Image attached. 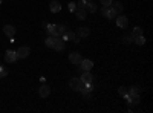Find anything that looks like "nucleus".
I'll list each match as a JSON object with an SVG mask.
<instances>
[{
  "instance_id": "obj_1",
  "label": "nucleus",
  "mask_w": 153,
  "mask_h": 113,
  "mask_svg": "<svg viewBox=\"0 0 153 113\" xmlns=\"http://www.w3.org/2000/svg\"><path fill=\"white\" fill-rule=\"evenodd\" d=\"M117 16H118V12L113 9L112 5H109V6H103V17H106L107 20H112V18H115Z\"/></svg>"
},
{
  "instance_id": "obj_2",
  "label": "nucleus",
  "mask_w": 153,
  "mask_h": 113,
  "mask_svg": "<svg viewBox=\"0 0 153 113\" xmlns=\"http://www.w3.org/2000/svg\"><path fill=\"white\" fill-rule=\"evenodd\" d=\"M69 86H71V89L72 90H75V92H80L81 89H83V81H81V78H71V81H69Z\"/></svg>"
},
{
  "instance_id": "obj_3",
  "label": "nucleus",
  "mask_w": 153,
  "mask_h": 113,
  "mask_svg": "<svg viewBox=\"0 0 153 113\" xmlns=\"http://www.w3.org/2000/svg\"><path fill=\"white\" fill-rule=\"evenodd\" d=\"M46 31H48L49 35H52V37H61V31L58 28V24H48Z\"/></svg>"
},
{
  "instance_id": "obj_4",
  "label": "nucleus",
  "mask_w": 153,
  "mask_h": 113,
  "mask_svg": "<svg viewBox=\"0 0 153 113\" xmlns=\"http://www.w3.org/2000/svg\"><path fill=\"white\" fill-rule=\"evenodd\" d=\"M115 18H117V26H118L120 29H126L127 26H129V18H127V17H124V16H120V14H118Z\"/></svg>"
},
{
  "instance_id": "obj_5",
  "label": "nucleus",
  "mask_w": 153,
  "mask_h": 113,
  "mask_svg": "<svg viewBox=\"0 0 153 113\" xmlns=\"http://www.w3.org/2000/svg\"><path fill=\"white\" fill-rule=\"evenodd\" d=\"M16 52H17V58H22L23 60V58H28V55L31 54V49L28 46H22V47L17 49Z\"/></svg>"
},
{
  "instance_id": "obj_6",
  "label": "nucleus",
  "mask_w": 153,
  "mask_h": 113,
  "mask_svg": "<svg viewBox=\"0 0 153 113\" xmlns=\"http://www.w3.org/2000/svg\"><path fill=\"white\" fill-rule=\"evenodd\" d=\"M78 66L81 67L83 72H89V70H92L94 63H92V60H81V63H80Z\"/></svg>"
},
{
  "instance_id": "obj_7",
  "label": "nucleus",
  "mask_w": 153,
  "mask_h": 113,
  "mask_svg": "<svg viewBox=\"0 0 153 113\" xmlns=\"http://www.w3.org/2000/svg\"><path fill=\"white\" fill-rule=\"evenodd\" d=\"M3 32L6 37H9V38H14V35H16V28L12 26V24H5L3 26Z\"/></svg>"
},
{
  "instance_id": "obj_8",
  "label": "nucleus",
  "mask_w": 153,
  "mask_h": 113,
  "mask_svg": "<svg viewBox=\"0 0 153 113\" xmlns=\"http://www.w3.org/2000/svg\"><path fill=\"white\" fill-rule=\"evenodd\" d=\"M19 58H17V52L16 51H6V54H5V61L6 63H14Z\"/></svg>"
},
{
  "instance_id": "obj_9",
  "label": "nucleus",
  "mask_w": 153,
  "mask_h": 113,
  "mask_svg": "<svg viewBox=\"0 0 153 113\" xmlns=\"http://www.w3.org/2000/svg\"><path fill=\"white\" fill-rule=\"evenodd\" d=\"M69 60H71V63L72 64H75V66H78L80 63H81V55L78 54V52H72V54H69Z\"/></svg>"
},
{
  "instance_id": "obj_10",
  "label": "nucleus",
  "mask_w": 153,
  "mask_h": 113,
  "mask_svg": "<svg viewBox=\"0 0 153 113\" xmlns=\"http://www.w3.org/2000/svg\"><path fill=\"white\" fill-rule=\"evenodd\" d=\"M89 34H91V29L86 26L76 29V37H80V38H86V37H89Z\"/></svg>"
},
{
  "instance_id": "obj_11",
  "label": "nucleus",
  "mask_w": 153,
  "mask_h": 113,
  "mask_svg": "<svg viewBox=\"0 0 153 113\" xmlns=\"http://www.w3.org/2000/svg\"><path fill=\"white\" fill-rule=\"evenodd\" d=\"M94 75L91 73V70L89 72H83V77H81V81H83V84H87V83H94Z\"/></svg>"
},
{
  "instance_id": "obj_12",
  "label": "nucleus",
  "mask_w": 153,
  "mask_h": 113,
  "mask_svg": "<svg viewBox=\"0 0 153 113\" xmlns=\"http://www.w3.org/2000/svg\"><path fill=\"white\" fill-rule=\"evenodd\" d=\"M49 9L52 11V12H60V11H61V5H60V2H57V0H52V2L49 3Z\"/></svg>"
},
{
  "instance_id": "obj_13",
  "label": "nucleus",
  "mask_w": 153,
  "mask_h": 113,
  "mask_svg": "<svg viewBox=\"0 0 153 113\" xmlns=\"http://www.w3.org/2000/svg\"><path fill=\"white\" fill-rule=\"evenodd\" d=\"M66 47V43H65V40H63V38H57V41H55V44H54V49H55V51H63V49H65Z\"/></svg>"
},
{
  "instance_id": "obj_14",
  "label": "nucleus",
  "mask_w": 153,
  "mask_h": 113,
  "mask_svg": "<svg viewBox=\"0 0 153 113\" xmlns=\"http://www.w3.org/2000/svg\"><path fill=\"white\" fill-rule=\"evenodd\" d=\"M60 38H63V40H65V41H68V40H74L75 38V34L72 32V31H65V32H63L61 34V37H60Z\"/></svg>"
},
{
  "instance_id": "obj_15",
  "label": "nucleus",
  "mask_w": 153,
  "mask_h": 113,
  "mask_svg": "<svg viewBox=\"0 0 153 113\" xmlns=\"http://www.w3.org/2000/svg\"><path fill=\"white\" fill-rule=\"evenodd\" d=\"M49 93H51V89L46 86V84H43L42 87H40V90H38V95H40L42 98H46V96H49Z\"/></svg>"
},
{
  "instance_id": "obj_16",
  "label": "nucleus",
  "mask_w": 153,
  "mask_h": 113,
  "mask_svg": "<svg viewBox=\"0 0 153 113\" xmlns=\"http://www.w3.org/2000/svg\"><path fill=\"white\" fill-rule=\"evenodd\" d=\"M75 14H76V18H80V20H84V18L87 17V11H86V9H83V8H76Z\"/></svg>"
},
{
  "instance_id": "obj_17",
  "label": "nucleus",
  "mask_w": 153,
  "mask_h": 113,
  "mask_svg": "<svg viewBox=\"0 0 153 113\" xmlns=\"http://www.w3.org/2000/svg\"><path fill=\"white\" fill-rule=\"evenodd\" d=\"M57 38H60V37H52V35H49L48 38H46V41H45V44H46L48 47H54V44H55Z\"/></svg>"
},
{
  "instance_id": "obj_18",
  "label": "nucleus",
  "mask_w": 153,
  "mask_h": 113,
  "mask_svg": "<svg viewBox=\"0 0 153 113\" xmlns=\"http://www.w3.org/2000/svg\"><path fill=\"white\" fill-rule=\"evenodd\" d=\"M127 92H129L130 95H141V89H139L138 86H132L130 89H127Z\"/></svg>"
},
{
  "instance_id": "obj_19",
  "label": "nucleus",
  "mask_w": 153,
  "mask_h": 113,
  "mask_svg": "<svg viewBox=\"0 0 153 113\" xmlns=\"http://www.w3.org/2000/svg\"><path fill=\"white\" fill-rule=\"evenodd\" d=\"M86 11H89V12H92V14H95V11H97V5H95V3H92V2H87V3H86Z\"/></svg>"
},
{
  "instance_id": "obj_20",
  "label": "nucleus",
  "mask_w": 153,
  "mask_h": 113,
  "mask_svg": "<svg viewBox=\"0 0 153 113\" xmlns=\"http://www.w3.org/2000/svg\"><path fill=\"white\" fill-rule=\"evenodd\" d=\"M143 35V29L139 28V26H136V28H133V32H132V38L135 40L136 37H141Z\"/></svg>"
},
{
  "instance_id": "obj_21",
  "label": "nucleus",
  "mask_w": 153,
  "mask_h": 113,
  "mask_svg": "<svg viewBox=\"0 0 153 113\" xmlns=\"http://www.w3.org/2000/svg\"><path fill=\"white\" fill-rule=\"evenodd\" d=\"M112 6H113V9H115V11H117V12H118V14H120V12L123 11V5H121L120 2H112Z\"/></svg>"
},
{
  "instance_id": "obj_22",
  "label": "nucleus",
  "mask_w": 153,
  "mask_h": 113,
  "mask_svg": "<svg viewBox=\"0 0 153 113\" xmlns=\"http://www.w3.org/2000/svg\"><path fill=\"white\" fill-rule=\"evenodd\" d=\"M133 41H135L136 44H139V46H143V44L146 43V38H144V35H141V37H136Z\"/></svg>"
},
{
  "instance_id": "obj_23",
  "label": "nucleus",
  "mask_w": 153,
  "mask_h": 113,
  "mask_svg": "<svg viewBox=\"0 0 153 113\" xmlns=\"http://www.w3.org/2000/svg\"><path fill=\"white\" fill-rule=\"evenodd\" d=\"M6 75H8V70H6V69H3V67H2V64H0V78H5Z\"/></svg>"
},
{
  "instance_id": "obj_24",
  "label": "nucleus",
  "mask_w": 153,
  "mask_h": 113,
  "mask_svg": "<svg viewBox=\"0 0 153 113\" xmlns=\"http://www.w3.org/2000/svg\"><path fill=\"white\" fill-rule=\"evenodd\" d=\"M86 3H87V0H80V2L76 3V8H83V9H86Z\"/></svg>"
},
{
  "instance_id": "obj_25",
  "label": "nucleus",
  "mask_w": 153,
  "mask_h": 113,
  "mask_svg": "<svg viewBox=\"0 0 153 113\" xmlns=\"http://www.w3.org/2000/svg\"><path fill=\"white\" fill-rule=\"evenodd\" d=\"M68 9H69L71 12H75V11H76V3H72V2H71V3L68 5Z\"/></svg>"
},
{
  "instance_id": "obj_26",
  "label": "nucleus",
  "mask_w": 153,
  "mask_h": 113,
  "mask_svg": "<svg viewBox=\"0 0 153 113\" xmlns=\"http://www.w3.org/2000/svg\"><path fill=\"white\" fill-rule=\"evenodd\" d=\"M83 93V98L84 99H91V92H87V90H80Z\"/></svg>"
},
{
  "instance_id": "obj_27",
  "label": "nucleus",
  "mask_w": 153,
  "mask_h": 113,
  "mask_svg": "<svg viewBox=\"0 0 153 113\" xmlns=\"http://www.w3.org/2000/svg\"><path fill=\"white\" fill-rule=\"evenodd\" d=\"M118 93H120V96H124L126 93H127V89H126V87H120V89H118Z\"/></svg>"
},
{
  "instance_id": "obj_28",
  "label": "nucleus",
  "mask_w": 153,
  "mask_h": 113,
  "mask_svg": "<svg viewBox=\"0 0 153 113\" xmlns=\"http://www.w3.org/2000/svg\"><path fill=\"white\" fill-rule=\"evenodd\" d=\"M100 2H101V5H103V6H109V5H112L113 0H100Z\"/></svg>"
},
{
  "instance_id": "obj_29",
  "label": "nucleus",
  "mask_w": 153,
  "mask_h": 113,
  "mask_svg": "<svg viewBox=\"0 0 153 113\" xmlns=\"http://www.w3.org/2000/svg\"><path fill=\"white\" fill-rule=\"evenodd\" d=\"M130 40L133 41V38H132V35H127V37H124V43H130Z\"/></svg>"
},
{
  "instance_id": "obj_30",
  "label": "nucleus",
  "mask_w": 153,
  "mask_h": 113,
  "mask_svg": "<svg viewBox=\"0 0 153 113\" xmlns=\"http://www.w3.org/2000/svg\"><path fill=\"white\" fill-rule=\"evenodd\" d=\"M0 5H2V0H0Z\"/></svg>"
}]
</instances>
